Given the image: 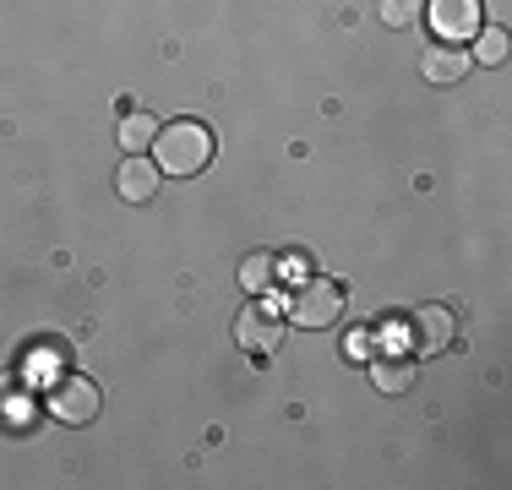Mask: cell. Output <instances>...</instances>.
Listing matches in <instances>:
<instances>
[{
    "label": "cell",
    "mask_w": 512,
    "mask_h": 490,
    "mask_svg": "<svg viewBox=\"0 0 512 490\" xmlns=\"http://www.w3.org/2000/svg\"><path fill=\"white\" fill-rule=\"evenodd\" d=\"M213 153H218V142L202 120H175V126H158V137H153L158 175H175V180L202 175V169L213 164Z\"/></svg>",
    "instance_id": "cell-1"
},
{
    "label": "cell",
    "mask_w": 512,
    "mask_h": 490,
    "mask_svg": "<svg viewBox=\"0 0 512 490\" xmlns=\"http://www.w3.org/2000/svg\"><path fill=\"white\" fill-rule=\"evenodd\" d=\"M398 333H404L409 360H425V354L453 349V338H458V316L447 311V305H414L404 322H398Z\"/></svg>",
    "instance_id": "cell-2"
},
{
    "label": "cell",
    "mask_w": 512,
    "mask_h": 490,
    "mask_svg": "<svg viewBox=\"0 0 512 490\" xmlns=\"http://www.w3.org/2000/svg\"><path fill=\"white\" fill-rule=\"evenodd\" d=\"M338 316H344V284H333V278H306V284L295 289V300H289L284 322L306 327V333H322Z\"/></svg>",
    "instance_id": "cell-3"
},
{
    "label": "cell",
    "mask_w": 512,
    "mask_h": 490,
    "mask_svg": "<svg viewBox=\"0 0 512 490\" xmlns=\"http://www.w3.org/2000/svg\"><path fill=\"white\" fill-rule=\"evenodd\" d=\"M44 409H50L60 425H88L93 414H99V387H93L88 376H55V382L44 387Z\"/></svg>",
    "instance_id": "cell-4"
},
{
    "label": "cell",
    "mask_w": 512,
    "mask_h": 490,
    "mask_svg": "<svg viewBox=\"0 0 512 490\" xmlns=\"http://www.w3.org/2000/svg\"><path fill=\"white\" fill-rule=\"evenodd\" d=\"M425 22L442 44H474V33L485 28V6L480 0H431Z\"/></svg>",
    "instance_id": "cell-5"
},
{
    "label": "cell",
    "mask_w": 512,
    "mask_h": 490,
    "mask_svg": "<svg viewBox=\"0 0 512 490\" xmlns=\"http://www.w3.org/2000/svg\"><path fill=\"white\" fill-rule=\"evenodd\" d=\"M235 343L251 354H273L278 343H284V311L278 305H246V311L235 316Z\"/></svg>",
    "instance_id": "cell-6"
},
{
    "label": "cell",
    "mask_w": 512,
    "mask_h": 490,
    "mask_svg": "<svg viewBox=\"0 0 512 490\" xmlns=\"http://www.w3.org/2000/svg\"><path fill=\"white\" fill-rule=\"evenodd\" d=\"M158 164L153 158H142V153H126V164H120V175H115V191L126 196V202H153L158 196Z\"/></svg>",
    "instance_id": "cell-7"
},
{
    "label": "cell",
    "mask_w": 512,
    "mask_h": 490,
    "mask_svg": "<svg viewBox=\"0 0 512 490\" xmlns=\"http://www.w3.org/2000/svg\"><path fill=\"white\" fill-rule=\"evenodd\" d=\"M469 66H474V60L463 55V49H453V44L425 49V60H420L425 82H436V88H453V82H463V77H469Z\"/></svg>",
    "instance_id": "cell-8"
},
{
    "label": "cell",
    "mask_w": 512,
    "mask_h": 490,
    "mask_svg": "<svg viewBox=\"0 0 512 490\" xmlns=\"http://www.w3.org/2000/svg\"><path fill=\"white\" fill-rule=\"evenodd\" d=\"M273 284H278V256H273V251H251L246 262H240V289L262 300Z\"/></svg>",
    "instance_id": "cell-9"
},
{
    "label": "cell",
    "mask_w": 512,
    "mask_h": 490,
    "mask_svg": "<svg viewBox=\"0 0 512 490\" xmlns=\"http://www.w3.org/2000/svg\"><path fill=\"white\" fill-rule=\"evenodd\" d=\"M158 137V120L142 115V109H126V120H120V147L126 153H142V147H153Z\"/></svg>",
    "instance_id": "cell-10"
},
{
    "label": "cell",
    "mask_w": 512,
    "mask_h": 490,
    "mask_svg": "<svg viewBox=\"0 0 512 490\" xmlns=\"http://www.w3.org/2000/svg\"><path fill=\"white\" fill-rule=\"evenodd\" d=\"M371 382L398 398V392L414 387V360H371Z\"/></svg>",
    "instance_id": "cell-11"
},
{
    "label": "cell",
    "mask_w": 512,
    "mask_h": 490,
    "mask_svg": "<svg viewBox=\"0 0 512 490\" xmlns=\"http://www.w3.org/2000/svg\"><path fill=\"white\" fill-rule=\"evenodd\" d=\"M507 33L502 28H480V33H474V60H480V66H502V60H507Z\"/></svg>",
    "instance_id": "cell-12"
},
{
    "label": "cell",
    "mask_w": 512,
    "mask_h": 490,
    "mask_svg": "<svg viewBox=\"0 0 512 490\" xmlns=\"http://www.w3.org/2000/svg\"><path fill=\"white\" fill-rule=\"evenodd\" d=\"M420 11H425L420 0H382V22H387V28H409Z\"/></svg>",
    "instance_id": "cell-13"
}]
</instances>
